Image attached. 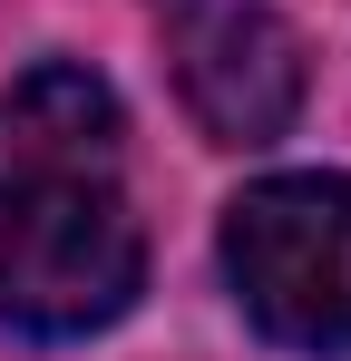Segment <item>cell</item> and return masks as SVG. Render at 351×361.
<instances>
[{"label":"cell","instance_id":"obj_1","mask_svg":"<svg viewBox=\"0 0 351 361\" xmlns=\"http://www.w3.org/2000/svg\"><path fill=\"white\" fill-rule=\"evenodd\" d=\"M147 283V235L117 166H0V332L68 342L117 322Z\"/></svg>","mask_w":351,"mask_h":361},{"label":"cell","instance_id":"obj_2","mask_svg":"<svg viewBox=\"0 0 351 361\" xmlns=\"http://www.w3.org/2000/svg\"><path fill=\"white\" fill-rule=\"evenodd\" d=\"M225 283L283 352H351V176H264L225 205Z\"/></svg>","mask_w":351,"mask_h":361},{"label":"cell","instance_id":"obj_3","mask_svg":"<svg viewBox=\"0 0 351 361\" xmlns=\"http://www.w3.org/2000/svg\"><path fill=\"white\" fill-rule=\"evenodd\" d=\"M176 88L215 147H273L302 108V39L264 0H185L176 10Z\"/></svg>","mask_w":351,"mask_h":361},{"label":"cell","instance_id":"obj_4","mask_svg":"<svg viewBox=\"0 0 351 361\" xmlns=\"http://www.w3.org/2000/svg\"><path fill=\"white\" fill-rule=\"evenodd\" d=\"M117 98L98 68L39 59L0 98V166H117Z\"/></svg>","mask_w":351,"mask_h":361}]
</instances>
